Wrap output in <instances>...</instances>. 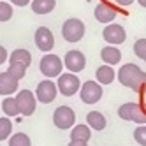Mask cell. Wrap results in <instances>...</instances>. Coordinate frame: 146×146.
I'll use <instances>...</instances> for the list:
<instances>
[{
	"label": "cell",
	"mask_w": 146,
	"mask_h": 146,
	"mask_svg": "<svg viewBox=\"0 0 146 146\" xmlns=\"http://www.w3.org/2000/svg\"><path fill=\"white\" fill-rule=\"evenodd\" d=\"M9 146H32V141L25 132H16L9 137Z\"/></svg>",
	"instance_id": "7402d4cb"
},
{
	"label": "cell",
	"mask_w": 146,
	"mask_h": 146,
	"mask_svg": "<svg viewBox=\"0 0 146 146\" xmlns=\"http://www.w3.org/2000/svg\"><path fill=\"white\" fill-rule=\"evenodd\" d=\"M9 64H19V65L28 69L30 64H32V53L25 48H18L9 55Z\"/></svg>",
	"instance_id": "2e32d148"
},
{
	"label": "cell",
	"mask_w": 146,
	"mask_h": 146,
	"mask_svg": "<svg viewBox=\"0 0 146 146\" xmlns=\"http://www.w3.org/2000/svg\"><path fill=\"white\" fill-rule=\"evenodd\" d=\"M13 18V5L0 0V21H9Z\"/></svg>",
	"instance_id": "d4e9b609"
},
{
	"label": "cell",
	"mask_w": 146,
	"mask_h": 146,
	"mask_svg": "<svg viewBox=\"0 0 146 146\" xmlns=\"http://www.w3.org/2000/svg\"><path fill=\"white\" fill-rule=\"evenodd\" d=\"M95 78H97V83H100V85H111V83L116 79V72H114L113 65L104 64V65L97 67Z\"/></svg>",
	"instance_id": "e0dca14e"
},
{
	"label": "cell",
	"mask_w": 146,
	"mask_h": 146,
	"mask_svg": "<svg viewBox=\"0 0 146 146\" xmlns=\"http://www.w3.org/2000/svg\"><path fill=\"white\" fill-rule=\"evenodd\" d=\"M64 60L60 56L53 55V53H46L42 58H40V64H39V70L40 74L46 76L48 79H53V78H58L64 70Z\"/></svg>",
	"instance_id": "3957f363"
},
{
	"label": "cell",
	"mask_w": 146,
	"mask_h": 146,
	"mask_svg": "<svg viewBox=\"0 0 146 146\" xmlns=\"http://www.w3.org/2000/svg\"><path fill=\"white\" fill-rule=\"evenodd\" d=\"M16 102H18L19 114L21 116H32L37 109V97L30 90H19L18 95H16Z\"/></svg>",
	"instance_id": "9c48e42d"
},
{
	"label": "cell",
	"mask_w": 146,
	"mask_h": 146,
	"mask_svg": "<svg viewBox=\"0 0 146 146\" xmlns=\"http://www.w3.org/2000/svg\"><path fill=\"white\" fill-rule=\"evenodd\" d=\"M141 74H143V70L135 64H125L116 72V79L121 83L123 86L134 90V86H135V83H137V79L141 78Z\"/></svg>",
	"instance_id": "ba28073f"
},
{
	"label": "cell",
	"mask_w": 146,
	"mask_h": 146,
	"mask_svg": "<svg viewBox=\"0 0 146 146\" xmlns=\"http://www.w3.org/2000/svg\"><path fill=\"white\" fill-rule=\"evenodd\" d=\"M56 86H58V93H62L64 97H72L79 93L81 88V81L74 72H62L56 78Z\"/></svg>",
	"instance_id": "277c9868"
},
{
	"label": "cell",
	"mask_w": 146,
	"mask_h": 146,
	"mask_svg": "<svg viewBox=\"0 0 146 146\" xmlns=\"http://www.w3.org/2000/svg\"><path fill=\"white\" fill-rule=\"evenodd\" d=\"M34 42L39 48V51L49 53V51L55 48V35L48 27H39L34 34Z\"/></svg>",
	"instance_id": "8fae6325"
},
{
	"label": "cell",
	"mask_w": 146,
	"mask_h": 146,
	"mask_svg": "<svg viewBox=\"0 0 146 146\" xmlns=\"http://www.w3.org/2000/svg\"><path fill=\"white\" fill-rule=\"evenodd\" d=\"M144 62H146V58H144Z\"/></svg>",
	"instance_id": "836d02e7"
},
{
	"label": "cell",
	"mask_w": 146,
	"mask_h": 146,
	"mask_svg": "<svg viewBox=\"0 0 146 146\" xmlns=\"http://www.w3.org/2000/svg\"><path fill=\"white\" fill-rule=\"evenodd\" d=\"M93 16H95V19H97L99 23L109 25V23H113L114 19H116V16H118V9H116V5H113V4L104 2V0H102L100 4L95 5Z\"/></svg>",
	"instance_id": "7c38bea8"
},
{
	"label": "cell",
	"mask_w": 146,
	"mask_h": 146,
	"mask_svg": "<svg viewBox=\"0 0 146 146\" xmlns=\"http://www.w3.org/2000/svg\"><path fill=\"white\" fill-rule=\"evenodd\" d=\"M114 2H116L118 5H121V7H127V5H132L135 0H114Z\"/></svg>",
	"instance_id": "4dcf8cb0"
},
{
	"label": "cell",
	"mask_w": 146,
	"mask_h": 146,
	"mask_svg": "<svg viewBox=\"0 0 146 146\" xmlns=\"http://www.w3.org/2000/svg\"><path fill=\"white\" fill-rule=\"evenodd\" d=\"M64 65L69 72L78 74V72H81L86 67V56L78 49H70V51H67V55L64 58Z\"/></svg>",
	"instance_id": "4fadbf2b"
},
{
	"label": "cell",
	"mask_w": 146,
	"mask_h": 146,
	"mask_svg": "<svg viewBox=\"0 0 146 146\" xmlns=\"http://www.w3.org/2000/svg\"><path fill=\"white\" fill-rule=\"evenodd\" d=\"M53 123L60 130H69L76 125V113L69 106H58L53 113Z\"/></svg>",
	"instance_id": "8992f818"
},
{
	"label": "cell",
	"mask_w": 146,
	"mask_h": 146,
	"mask_svg": "<svg viewBox=\"0 0 146 146\" xmlns=\"http://www.w3.org/2000/svg\"><path fill=\"white\" fill-rule=\"evenodd\" d=\"M102 85L97 81H85L79 88V97H81V102L83 104H88V106H92V104H97L100 99H102Z\"/></svg>",
	"instance_id": "5b68a950"
},
{
	"label": "cell",
	"mask_w": 146,
	"mask_h": 146,
	"mask_svg": "<svg viewBox=\"0 0 146 146\" xmlns=\"http://www.w3.org/2000/svg\"><path fill=\"white\" fill-rule=\"evenodd\" d=\"M13 5H18V7H27V5H30V2L32 0H9Z\"/></svg>",
	"instance_id": "f546056e"
},
{
	"label": "cell",
	"mask_w": 146,
	"mask_h": 146,
	"mask_svg": "<svg viewBox=\"0 0 146 146\" xmlns=\"http://www.w3.org/2000/svg\"><path fill=\"white\" fill-rule=\"evenodd\" d=\"M134 141L139 146H146V125H137L134 130Z\"/></svg>",
	"instance_id": "484cf974"
},
{
	"label": "cell",
	"mask_w": 146,
	"mask_h": 146,
	"mask_svg": "<svg viewBox=\"0 0 146 146\" xmlns=\"http://www.w3.org/2000/svg\"><path fill=\"white\" fill-rule=\"evenodd\" d=\"M19 90V79L11 76L9 72H0V95L9 97Z\"/></svg>",
	"instance_id": "5bb4252c"
},
{
	"label": "cell",
	"mask_w": 146,
	"mask_h": 146,
	"mask_svg": "<svg viewBox=\"0 0 146 146\" xmlns=\"http://www.w3.org/2000/svg\"><path fill=\"white\" fill-rule=\"evenodd\" d=\"M85 32H86V27L78 18H69L64 21V25H62V35H64V39L70 44L79 42V40L85 37Z\"/></svg>",
	"instance_id": "7a4b0ae2"
},
{
	"label": "cell",
	"mask_w": 146,
	"mask_h": 146,
	"mask_svg": "<svg viewBox=\"0 0 146 146\" xmlns=\"http://www.w3.org/2000/svg\"><path fill=\"white\" fill-rule=\"evenodd\" d=\"M13 134V121L9 116L0 118V141H7Z\"/></svg>",
	"instance_id": "603a6c76"
},
{
	"label": "cell",
	"mask_w": 146,
	"mask_h": 146,
	"mask_svg": "<svg viewBox=\"0 0 146 146\" xmlns=\"http://www.w3.org/2000/svg\"><path fill=\"white\" fill-rule=\"evenodd\" d=\"M7 60H9V53H7V49H5L2 44H0V65L5 64Z\"/></svg>",
	"instance_id": "f1b7e54d"
},
{
	"label": "cell",
	"mask_w": 146,
	"mask_h": 146,
	"mask_svg": "<svg viewBox=\"0 0 146 146\" xmlns=\"http://www.w3.org/2000/svg\"><path fill=\"white\" fill-rule=\"evenodd\" d=\"M90 137H92V129L86 123L74 125V127L70 129V141H85V143H88Z\"/></svg>",
	"instance_id": "ffe728a7"
},
{
	"label": "cell",
	"mask_w": 146,
	"mask_h": 146,
	"mask_svg": "<svg viewBox=\"0 0 146 146\" xmlns=\"http://www.w3.org/2000/svg\"><path fill=\"white\" fill-rule=\"evenodd\" d=\"M134 53L137 58L144 60L146 58V39H137L134 42Z\"/></svg>",
	"instance_id": "4316f807"
},
{
	"label": "cell",
	"mask_w": 146,
	"mask_h": 146,
	"mask_svg": "<svg viewBox=\"0 0 146 146\" xmlns=\"http://www.w3.org/2000/svg\"><path fill=\"white\" fill-rule=\"evenodd\" d=\"M67 146H88V143H85V141H69Z\"/></svg>",
	"instance_id": "1f68e13d"
},
{
	"label": "cell",
	"mask_w": 146,
	"mask_h": 146,
	"mask_svg": "<svg viewBox=\"0 0 146 146\" xmlns=\"http://www.w3.org/2000/svg\"><path fill=\"white\" fill-rule=\"evenodd\" d=\"M30 7H32V11L35 14L44 16V14H49V13L55 11L56 0H32V2H30Z\"/></svg>",
	"instance_id": "d6986e66"
},
{
	"label": "cell",
	"mask_w": 146,
	"mask_h": 146,
	"mask_svg": "<svg viewBox=\"0 0 146 146\" xmlns=\"http://www.w3.org/2000/svg\"><path fill=\"white\" fill-rule=\"evenodd\" d=\"M102 37L109 46H120V44L125 42V39H127V32H125V28L121 25L109 23L102 30Z\"/></svg>",
	"instance_id": "30bf717a"
},
{
	"label": "cell",
	"mask_w": 146,
	"mask_h": 146,
	"mask_svg": "<svg viewBox=\"0 0 146 146\" xmlns=\"http://www.w3.org/2000/svg\"><path fill=\"white\" fill-rule=\"evenodd\" d=\"M86 125H88L92 130L100 132V130L106 129L108 120H106V116H104L102 113H99V111H90V113L86 114Z\"/></svg>",
	"instance_id": "ac0fdd59"
},
{
	"label": "cell",
	"mask_w": 146,
	"mask_h": 146,
	"mask_svg": "<svg viewBox=\"0 0 146 146\" xmlns=\"http://www.w3.org/2000/svg\"><path fill=\"white\" fill-rule=\"evenodd\" d=\"M100 60L108 65H118L121 62V51L116 46H106L100 49Z\"/></svg>",
	"instance_id": "9a60e30c"
},
{
	"label": "cell",
	"mask_w": 146,
	"mask_h": 146,
	"mask_svg": "<svg viewBox=\"0 0 146 146\" xmlns=\"http://www.w3.org/2000/svg\"><path fill=\"white\" fill-rule=\"evenodd\" d=\"M7 72H9L11 76H14L16 79H23V78H25V72H27V67L19 65V64H9Z\"/></svg>",
	"instance_id": "cb8c5ba5"
},
{
	"label": "cell",
	"mask_w": 146,
	"mask_h": 146,
	"mask_svg": "<svg viewBox=\"0 0 146 146\" xmlns=\"http://www.w3.org/2000/svg\"><path fill=\"white\" fill-rule=\"evenodd\" d=\"M58 95V86L53 79H42L35 86V97H37V102L40 104H51Z\"/></svg>",
	"instance_id": "52a82bcc"
},
{
	"label": "cell",
	"mask_w": 146,
	"mask_h": 146,
	"mask_svg": "<svg viewBox=\"0 0 146 146\" xmlns=\"http://www.w3.org/2000/svg\"><path fill=\"white\" fill-rule=\"evenodd\" d=\"M137 4H139L141 7H144V9H146V0H137Z\"/></svg>",
	"instance_id": "d6a6232c"
},
{
	"label": "cell",
	"mask_w": 146,
	"mask_h": 146,
	"mask_svg": "<svg viewBox=\"0 0 146 146\" xmlns=\"http://www.w3.org/2000/svg\"><path fill=\"white\" fill-rule=\"evenodd\" d=\"M134 92H137V93H146V72H143L141 78L137 79V83H135V86H134Z\"/></svg>",
	"instance_id": "83f0119b"
},
{
	"label": "cell",
	"mask_w": 146,
	"mask_h": 146,
	"mask_svg": "<svg viewBox=\"0 0 146 146\" xmlns=\"http://www.w3.org/2000/svg\"><path fill=\"white\" fill-rule=\"evenodd\" d=\"M118 116L125 121H134L137 125H146V106L139 102H127L118 108Z\"/></svg>",
	"instance_id": "6da1fadb"
},
{
	"label": "cell",
	"mask_w": 146,
	"mask_h": 146,
	"mask_svg": "<svg viewBox=\"0 0 146 146\" xmlns=\"http://www.w3.org/2000/svg\"><path fill=\"white\" fill-rule=\"evenodd\" d=\"M0 108H2L4 114H5V116H9V118H14V116H18V114H19V108H18L16 97H13V95L5 97L2 102H0Z\"/></svg>",
	"instance_id": "44dd1931"
}]
</instances>
